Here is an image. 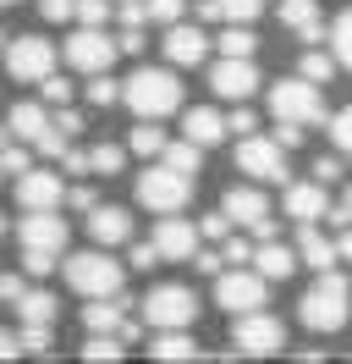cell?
Here are the masks:
<instances>
[{"mask_svg": "<svg viewBox=\"0 0 352 364\" xmlns=\"http://www.w3.org/2000/svg\"><path fill=\"white\" fill-rule=\"evenodd\" d=\"M121 105H127L132 116H176L182 111V83H176V67L165 61V67H138L121 83Z\"/></svg>", "mask_w": 352, "mask_h": 364, "instance_id": "6da1fadb", "label": "cell"}, {"mask_svg": "<svg viewBox=\"0 0 352 364\" xmlns=\"http://www.w3.org/2000/svg\"><path fill=\"white\" fill-rule=\"evenodd\" d=\"M347 315H352V287H347V276H336V271H319V282L297 298V320H303V331H319V337L341 331Z\"/></svg>", "mask_w": 352, "mask_h": 364, "instance_id": "7a4b0ae2", "label": "cell"}, {"mask_svg": "<svg viewBox=\"0 0 352 364\" xmlns=\"http://www.w3.org/2000/svg\"><path fill=\"white\" fill-rule=\"evenodd\" d=\"M270 116L275 122H303V127H319L325 122V94H319V83L314 77H303V72H292V77H275L270 83Z\"/></svg>", "mask_w": 352, "mask_h": 364, "instance_id": "3957f363", "label": "cell"}, {"mask_svg": "<svg viewBox=\"0 0 352 364\" xmlns=\"http://www.w3.org/2000/svg\"><path fill=\"white\" fill-rule=\"evenodd\" d=\"M66 287L77 298H116L127 287V271H121V259H110V254L94 243V249L66 259Z\"/></svg>", "mask_w": 352, "mask_h": 364, "instance_id": "277c9868", "label": "cell"}, {"mask_svg": "<svg viewBox=\"0 0 352 364\" xmlns=\"http://www.w3.org/2000/svg\"><path fill=\"white\" fill-rule=\"evenodd\" d=\"M138 205L154 210V215H176V210L193 205V177L165 166V160H154L149 171H138Z\"/></svg>", "mask_w": 352, "mask_h": 364, "instance_id": "5b68a950", "label": "cell"}, {"mask_svg": "<svg viewBox=\"0 0 352 364\" xmlns=\"http://www.w3.org/2000/svg\"><path fill=\"white\" fill-rule=\"evenodd\" d=\"M143 320H149L154 331H182V326H193V320H198L193 287H182V282H160V287H149V298H143Z\"/></svg>", "mask_w": 352, "mask_h": 364, "instance_id": "8992f818", "label": "cell"}, {"mask_svg": "<svg viewBox=\"0 0 352 364\" xmlns=\"http://www.w3.org/2000/svg\"><path fill=\"white\" fill-rule=\"evenodd\" d=\"M231 348L242 359H275V353H286V326L275 315H264V309H248L231 326Z\"/></svg>", "mask_w": 352, "mask_h": 364, "instance_id": "52a82bcc", "label": "cell"}, {"mask_svg": "<svg viewBox=\"0 0 352 364\" xmlns=\"http://www.w3.org/2000/svg\"><path fill=\"white\" fill-rule=\"evenodd\" d=\"M55 72V45L39 33H11L6 39V77L11 83H44Z\"/></svg>", "mask_w": 352, "mask_h": 364, "instance_id": "ba28073f", "label": "cell"}, {"mask_svg": "<svg viewBox=\"0 0 352 364\" xmlns=\"http://www.w3.org/2000/svg\"><path fill=\"white\" fill-rule=\"evenodd\" d=\"M61 55H66V67H72V72L94 77V72H110V67H116L121 39H110L105 28H83V23H77V33L61 45Z\"/></svg>", "mask_w": 352, "mask_h": 364, "instance_id": "9c48e42d", "label": "cell"}, {"mask_svg": "<svg viewBox=\"0 0 352 364\" xmlns=\"http://www.w3.org/2000/svg\"><path fill=\"white\" fill-rule=\"evenodd\" d=\"M11 237H17V254H61L66 249V221L55 215V210H22L17 221H11Z\"/></svg>", "mask_w": 352, "mask_h": 364, "instance_id": "30bf717a", "label": "cell"}, {"mask_svg": "<svg viewBox=\"0 0 352 364\" xmlns=\"http://www.w3.org/2000/svg\"><path fill=\"white\" fill-rule=\"evenodd\" d=\"M237 171L253 182H286V144L264 133L237 138Z\"/></svg>", "mask_w": 352, "mask_h": 364, "instance_id": "8fae6325", "label": "cell"}, {"mask_svg": "<svg viewBox=\"0 0 352 364\" xmlns=\"http://www.w3.org/2000/svg\"><path fill=\"white\" fill-rule=\"evenodd\" d=\"M264 287L270 276L253 265V271H220L215 276V304L226 315H248V309H264Z\"/></svg>", "mask_w": 352, "mask_h": 364, "instance_id": "7c38bea8", "label": "cell"}, {"mask_svg": "<svg viewBox=\"0 0 352 364\" xmlns=\"http://www.w3.org/2000/svg\"><path fill=\"white\" fill-rule=\"evenodd\" d=\"M220 210H226L237 227L253 232V243H270V237H275V215H270V199H264V182L259 188H231V193L220 199Z\"/></svg>", "mask_w": 352, "mask_h": 364, "instance_id": "4fadbf2b", "label": "cell"}, {"mask_svg": "<svg viewBox=\"0 0 352 364\" xmlns=\"http://www.w3.org/2000/svg\"><path fill=\"white\" fill-rule=\"evenodd\" d=\"M209 94L231 100V105L253 100V94H259V61H253V55H220L215 72H209Z\"/></svg>", "mask_w": 352, "mask_h": 364, "instance_id": "5bb4252c", "label": "cell"}, {"mask_svg": "<svg viewBox=\"0 0 352 364\" xmlns=\"http://www.w3.org/2000/svg\"><path fill=\"white\" fill-rule=\"evenodd\" d=\"M61 205H66V182L55 171L28 166L17 177V210H61Z\"/></svg>", "mask_w": 352, "mask_h": 364, "instance_id": "9a60e30c", "label": "cell"}, {"mask_svg": "<svg viewBox=\"0 0 352 364\" xmlns=\"http://www.w3.org/2000/svg\"><path fill=\"white\" fill-rule=\"evenodd\" d=\"M281 210L292 215V221H325L330 215V193L325 182H281Z\"/></svg>", "mask_w": 352, "mask_h": 364, "instance_id": "2e32d148", "label": "cell"}, {"mask_svg": "<svg viewBox=\"0 0 352 364\" xmlns=\"http://www.w3.org/2000/svg\"><path fill=\"white\" fill-rule=\"evenodd\" d=\"M55 127V105H44V100H22V105H11L6 111V133L22 138V144H33L39 149V138Z\"/></svg>", "mask_w": 352, "mask_h": 364, "instance_id": "e0dca14e", "label": "cell"}, {"mask_svg": "<svg viewBox=\"0 0 352 364\" xmlns=\"http://www.w3.org/2000/svg\"><path fill=\"white\" fill-rule=\"evenodd\" d=\"M160 50H165L171 67H198V61L209 55V39H204V28H193V23H171L165 39H160Z\"/></svg>", "mask_w": 352, "mask_h": 364, "instance_id": "ac0fdd59", "label": "cell"}, {"mask_svg": "<svg viewBox=\"0 0 352 364\" xmlns=\"http://www.w3.org/2000/svg\"><path fill=\"white\" fill-rule=\"evenodd\" d=\"M198 237H204V227L182 221V210H176V215H160V227H154V243H160L165 259H193V254H198Z\"/></svg>", "mask_w": 352, "mask_h": 364, "instance_id": "d6986e66", "label": "cell"}, {"mask_svg": "<svg viewBox=\"0 0 352 364\" xmlns=\"http://www.w3.org/2000/svg\"><path fill=\"white\" fill-rule=\"evenodd\" d=\"M88 237H94L99 249L132 243V215H127L121 205H99V210H88Z\"/></svg>", "mask_w": 352, "mask_h": 364, "instance_id": "ffe728a7", "label": "cell"}, {"mask_svg": "<svg viewBox=\"0 0 352 364\" xmlns=\"http://www.w3.org/2000/svg\"><path fill=\"white\" fill-rule=\"evenodd\" d=\"M182 133L193 138V144H204V149H215L220 138L231 133V122H226L215 105H193V111H182Z\"/></svg>", "mask_w": 352, "mask_h": 364, "instance_id": "44dd1931", "label": "cell"}, {"mask_svg": "<svg viewBox=\"0 0 352 364\" xmlns=\"http://www.w3.org/2000/svg\"><path fill=\"white\" fill-rule=\"evenodd\" d=\"M281 23H286V33H297L303 45H319V39H325V17H319L314 0H281Z\"/></svg>", "mask_w": 352, "mask_h": 364, "instance_id": "7402d4cb", "label": "cell"}, {"mask_svg": "<svg viewBox=\"0 0 352 364\" xmlns=\"http://www.w3.org/2000/svg\"><path fill=\"white\" fill-rule=\"evenodd\" d=\"M297 254H303L308 271H336V237H325V232H314V221H297Z\"/></svg>", "mask_w": 352, "mask_h": 364, "instance_id": "603a6c76", "label": "cell"}, {"mask_svg": "<svg viewBox=\"0 0 352 364\" xmlns=\"http://www.w3.org/2000/svg\"><path fill=\"white\" fill-rule=\"evenodd\" d=\"M297 259H303V254H297V249H286V243H275V237L253 249V265H259V271L270 276V282H286V276L297 271Z\"/></svg>", "mask_w": 352, "mask_h": 364, "instance_id": "cb8c5ba5", "label": "cell"}, {"mask_svg": "<svg viewBox=\"0 0 352 364\" xmlns=\"http://www.w3.org/2000/svg\"><path fill=\"white\" fill-rule=\"evenodd\" d=\"M165 144H171V138L154 127V116H138V127L127 133V149H132L138 160H160V155H165Z\"/></svg>", "mask_w": 352, "mask_h": 364, "instance_id": "d4e9b609", "label": "cell"}, {"mask_svg": "<svg viewBox=\"0 0 352 364\" xmlns=\"http://www.w3.org/2000/svg\"><path fill=\"white\" fill-rule=\"evenodd\" d=\"M198 353L204 348L187 337V326L182 331H154V342H149V359H198Z\"/></svg>", "mask_w": 352, "mask_h": 364, "instance_id": "484cf974", "label": "cell"}, {"mask_svg": "<svg viewBox=\"0 0 352 364\" xmlns=\"http://www.w3.org/2000/svg\"><path fill=\"white\" fill-rule=\"evenodd\" d=\"M336 67H341V55H336V50L303 45V55H297V72H303V77H314V83H330V77H336Z\"/></svg>", "mask_w": 352, "mask_h": 364, "instance_id": "4316f807", "label": "cell"}, {"mask_svg": "<svg viewBox=\"0 0 352 364\" xmlns=\"http://www.w3.org/2000/svg\"><path fill=\"white\" fill-rule=\"evenodd\" d=\"M11 309H17L22 320H33V326H50V320H55V293H44V287H28V293H22Z\"/></svg>", "mask_w": 352, "mask_h": 364, "instance_id": "83f0119b", "label": "cell"}, {"mask_svg": "<svg viewBox=\"0 0 352 364\" xmlns=\"http://www.w3.org/2000/svg\"><path fill=\"white\" fill-rule=\"evenodd\" d=\"M215 45H220V55H253L259 39H253V23H226Z\"/></svg>", "mask_w": 352, "mask_h": 364, "instance_id": "f1b7e54d", "label": "cell"}, {"mask_svg": "<svg viewBox=\"0 0 352 364\" xmlns=\"http://www.w3.org/2000/svg\"><path fill=\"white\" fill-rule=\"evenodd\" d=\"M165 166H176V171H187V177H198V160H204V144H193V138L182 133L176 144H165Z\"/></svg>", "mask_w": 352, "mask_h": 364, "instance_id": "f546056e", "label": "cell"}, {"mask_svg": "<svg viewBox=\"0 0 352 364\" xmlns=\"http://www.w3.org/2000/svg\"><path fill=\"white\" fill-rule=\"evenodd\" d=\"M330 50H336V55H341V67L352 72V6L330 23Z\"/></svg>", "mask_w": 352, "mask_h": 364, "instance_id": "4dcf8cb0", "label": "cell"}, {"mask_svg": "<svg viewBox=\"0 0 352 364\" xmlns=\"http://www.w3.org/2000/svg\"><path fill=\"white\" fill-rule=\"evenodd\" d=\"M94 155V171L99 177H121V166H127V149L121 144H99V149H88Z\"/></svg>", "mask_w": 352, "mask_h": 364, "instance_id": "1f68e13d", "label": "cell"}, {"mask_svg": "<svg viewBox=\"0 0 352 364\" xmlns=\"http://www.w3.org/2000/svg\"><path fill=\"white\" fill-rule=\"evenodd\" d=\"M83 94H88V105H116V100H121V83H116V77H105V72H94Z\"/></svg>", "mask_w": 352, "mask_h": 364, "instance_id": "d6a6232c", "label": "cell"}, {"mask_svg": "<svg viewBox=\"0 0 352 364\" xmlns=\"http://www.w3.org/2000/svg\"><path fill=\"white\" fill-rule=\"evenodd\" d=\"M264 0H220V23H259Z\"/></svg>", "mask_w": 352, "mask_h": 364, "instance_id": "836d02e7", "label": "cell"}, {"mask_svg": "<svg viewBox=\"0 0 352 364\" xmlns=\"http://www.w3.org/2000/svg\"><path fill=\"white\" fill-rule=\"evenodd\" d=\"M330 144H336V149H341V155L352 160V105L330 116Z\"/></svg>", "mask_w": 352, "mask_h": 364, "instance_id": "e575fe53", "label": "cell"}, {"mask_svg": "<svg viewBox=\"0 0 352 364\" xmlns=\"http://www.w3.org/2000/svg\"><path fill=\"white\" fill-rule=\"evenodd\" d=\"M187 265H193L198 276H220L226 265H231V259H226V249H198L193 259H187Z\"/></svg>", "mask_w": 352, "mask_h": 364, "instance_id": "d590c367", "label": "cell"}, {"mask_svg": "<svg viewBox=\"0 0 352 364\" xmlns=\"http://www.w3.org/2000/svg\"><path fill=\"white\" fill-rule=\"evenodd\" d=\"M39 100H44V105H72V83L50 72V77H44V83H39Z\"/></svg>", "mask_w": 352, "mask_h": 364, "instance_id": "8d00e7d4", "label": "cell"}, {"mask_svg": "<svg viewBox=\"0 0 352 364\" xmlns=\"http://www.w3.org/2000/svg\"><path fill=\"white\" fill-rule=\"evenodd\" d=\"M44 23H77V0H39Z\"/></svg>", "mask_w": 352, "mask_h": 364, "instance_id": "74e56055", "label": "cell"}, {"mask_svg": "<svg viewBox=\"0 0 352 364\" xmlns=\"http://www.w3.org/2000/svg\"><path fill=\"white\" fill-rule=\"evenodd\" d=\"M28 149H33V144H22V138H11V144H6V177H11V182L28 171Z\"/></svg>", "mask_w": 352, "mask_h": 364, "instance_id": "f35d334b", "label": "cell"}, {"mask_svg": "<svg viewBox=\"0 0 352 364\" xmlns=\"http://www.w3.org/2000/svg\"><path fill=\"white\" fill-rule=\"evenodd\" d=\"M160 259H165V254H160V243L149 237V243H132V259H127V265H132V271H154Z\"/></svg>", "mask_w": 352, "mask_h": 364, "instance_id": "ab89813d", "label": "cell"}, {"mask_svg": "<svg viewBox=\"0 0 352 364\" xmlns=\"http://www.w3.org/2000/svg\"><path fill=\"white\" fill-rule=\"evenodd\" d=\"M110 17V0H77V23L83 28H105Z\"/></svg>", "mask_w": 352, "mask_h": 364, "instance_id": "60d3db41", "label": "cell"}, {"mask_svg": "<svg viewBox=\"0 0 352 364\" xmlns=\"http://www.w3.org/2000/svg\"><path fill=\"white\" fill-rule=\"evenodd\" d=\"M198 227H204V237H209V243H226V232L237 227V221H231V215H226V210H220V215H215V210H209V215H204V221H198Z\"/></svg>", "mask_w": 352, "mask_h": 364, "instance_id": "b9f144b4", "label": "cell"}, {"mask_svg": "<svg viewBox=\"0 0 352 364\" xmlns=\"http://www.w3.org/2000/svg\"><path fill=\"white\" fill-rule=\"evenodd\" d=\"M149 17L160 28H171V23H182V0H149Z\"/></svg>", "mask_w": 352, "mask_h": 364, "instance_id": "7bdbcfd3", "label": "cell"}, {"mask_svg": "<svg viewBox=\"0 0 352 364\" xmlns=\"http://www.w3.org/2000/svg\"><path fill=\"white\" fill-rule=\"evenodd\" d=\"M226 122H231V133H237V138H248V133H259V116L248 111V100H242V105H237V111H231V116H226Z\"/></svg>", "mask_w": 352, "mask_h": 364, "instance_id": "ee69618b", "label": "cell"}, {"mask_svg": "<svg viewBox=\"0 0 352 364\" xmlns=\"http://www.w3.org/2000/svg\"><path fill=\"white\" fill-rule=\"evenodd\" d=\"M66 205L72 210H99V193H94L88 182H77V188H66Z\"/></svg>", "mask_w": 352, "mask_h": 364, "instance_id": "f6af8a7d", "label": "cell"}, {"mask_svg": "<svg viewBox=\"0 0 352 364\" xmlns=\"http://www.w3.org/2000/svg\"><path fill=\"white\" fill-rule=\"evenodd\" d=\"M22 271L39 282V276H50V271H55V254H22Z\"/></svg>", "mask_w": 352, "mask_h": 364, "instance_id": "bcb514c9", "label": "cell"}, {"mask_svg": "<svg viewBox=\"0 0 352 364\" xmlns=\"http://www.w3.org/2000/svg\"><path fill=\"white\" fill-rule=\"evenodd\" d=\"M0 293H6V304H17V298L28 293V271H6V282H0Z\"/></svg>", "mask_w": 352, "mask_h": 364, "instance_id": "7dc6e473", "label": "cell"}, {"mask_svg": "<svg viewBox=\"0 0 352 364\" xmlns=\"http://www.w3.org/2000/svg\"><path fill=\"white\" fill-rule=\"evenodd\" d=\"M314 177L325 182V188H330V182H341V160H336V155H319V160H314Z\"/></svg>", "mask_w": 352, "mask_h": 364, "instance_id": "c3c4849f", "label": "cell"}, {"mask_svg": "<svg viewBox=\"0 0 352 364\" xmlns=\"http://www.w3.org/2000/svg\"><path fill=\"white\" fill-rule=\"evenodd\" d=\"M55 127H66V133L77 138V133H83V111H72V105H55Z\"/></svg>", "mask_w": 352, "mask_h": 364, "instance_id": "681fc988", "label": "cell"}, {"mask_svg": "<svg viewBox=\"0 0 352 364\" xmlns=\"http://www.w3.org/2000/svg\"><path fill=\"white\" fill-rule=\"evenodd\" d=\"M303 133H308L303 122H275V138H281L286 149H297V144H303Z\"/></svg>", "mask_w": 352, "mask_h": 364, "instance_id": "f907efd6", "label": "cell"}, {"mask_svg": "<svg viewBox=\"0 0 352 364\" xmlns=\"http://www.w3.org/2000/svg\"><path fill=\"white\" fill-rule=\"evenodd\" d=\"M220 249H226V259H231V265H242V259H253V243H248V237H226Z\"/></svg>", "mask_w": 352, "mask_h": 364, "instance_id": "816d5d0a", "label": "cell"}, {"mask_svg": "<svg viewBox=\"0 0 352 364\" xmlns=\"http://www.w3.org/2000/svg\"><path fill=\"white\" fill-rule=\"evenodd\" d=\"M61 171H77V177H83V171H94V155H83V149H66V155H61Z\"/></svg>", "mask_w": 352, "mask_h": 364, "instance_id": "f5cc1de1", "label": "cell"}, {"mask_svg": "<svg viewBox=\"0 0 352 364\" xmlns=\"http://www.w3.org/2000/svg\"><path fill=\"white\" fill-rule=\"evenodd\" d=\"M116 39H121V55H138V50L149 45V39H143V28H121Z\"/></svg>", "mask_w": 352, "mask_h": 364, "instance_id": "db71d44e", "label": "cell"}, {"mask_svg": "<svg viewBox=\"0 0 352 364\" xmlns=\"http://www.w3.org/2000/svg\"><path fill=\"white\" fill-rule=\"evenodd\" d=\"M330 221H336V227H347V221H352V188H347V193H341V205L330 210Z\"/></svg>", "mask_w": 352, "mask_h": 364, "instance_id": "11a10c76", "label": "cell"}, {"mask_svg": "<svg viewBox=\"0 0 352 364\" xmlns=\"http://www.w3.org/2000/svg\"><path fill=\"white\" fill-rule=\"evenodd\" d=\"M336 254H341V259H352V227L336 232Z\"/></svg>", "mask_w": 352, "mask_h": 364, "instance_id": "9f6ffc18", "label": "cell"}, {"mask_svg": "<svg viewBox=\"0 0 352 364\" xmlns=\"http://www.w3.org/2000/svg\"><path fill=\"white\" fill-rule=\"evenodd\" d=\"M6 6H22V0H6Z\"/></svg>", "mask_w": 352, "mask_h": 364, "instance_id": "6f0895ef", "label": "cell"}, {"mask_svg": "<svg viewBox=\"0 0 352 364\" xmlns=\"http://www.w3.org/2000/svg\"><path fill=\"white\" fill-rule=\"evenodd\" d=\"M116 6H121V0H116Z\"/></svg>", "mask_w": 352, "mask_h": 364, "instance_id": "680465c9", "label": "cell"}]
</instances>
